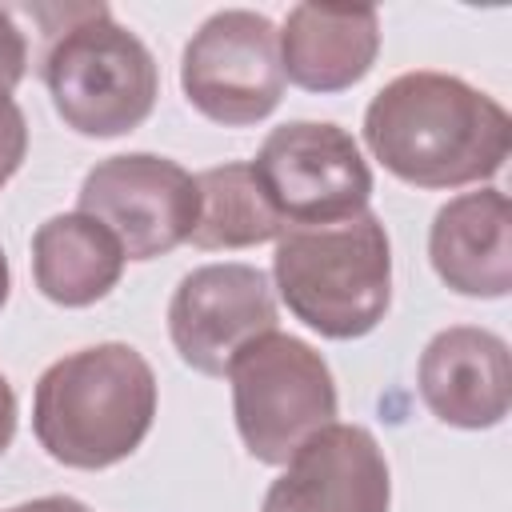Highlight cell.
<instances>
[{"mask_svg": "<svg viewBox=\"0 0 512 512\" xmlns=\"http://www.w3.org/2000/svg\"><path fill=\"white\" fill-rule=\"evenodd\" d=\"M368 152L412 188H464L492 180L512 148L500 100L448 72H400L364 108Z\"/></svg>", "mask_w": 512, "mask_h": 512, "instance_id": "1", "label": "cell"}, {"mask_svg": "<svg viewBox=\"0 0 512 512\" xmlns=\"http://www.w3.org/2000/svg\"><path fill=\"white\" fill-rule=\"evenodd\" d=\"M156 420V372L120 340L76 348L52 360L32 392V432L40 448L80 472L128 460Z\"/></svg>", "mask_w": 512, "mask_h": 512, "instance_id": "2", "label": "cell"}, {"mask_svg": "<svg viewBox=\"0 0 512 512\" xmlns=\"http://www.w3.org/2000/svg\"><path fill=\"white\" fill-rule=\"evenodd\" d=\"M48 48L40 60L44 88L64 128L88 140L136 132L160 96V72L148 44L128 32L108 4L44 8Z\"/></svg>", "mask_w": 512, "mask_h": 512, "instance_id": "3", "label": "cell"}, {"mask_svg": "<svg viewBox=\"0 0 512 512\" xmlns=\"http://www.w3.org/2000/svg\"><path fill=\"white\" fill-rule=\"evenodd\" d=\"M272 280L284 308L324 340L368 336L392 304V244L376 212L340 224L288 228Z\"/></svg>", "mask_w": 512, "mask_h": 512, "instance_id": "4", "label": "cell"}, {"mask_svg": "<svg viewBox=\"0 0 512 512\" xmlns=\"http://www.w3.org/2000/svg\"><path fill=\"white\" fill-rule=\"evenodd\" d=\"M236 432L252 460L284 464L312 432L336 420V380L328 360L300 336L268 332L228 364Z\"/></svg>", "mask_w": 512, "mask_h": 512, "instance_id": "5", "label": "cell"}, {"mask_svg": "<svg viewBox=\"0 0 512 512\" xmlns=\"http://www.w3.org/2000/svg\"><path fill=\"white\" fill-rule=\"evenodd\" d=\"M252 176L288 228L340 224L368 212L372 200V168L352 132L332 120L272 128L252 160Z\"/></svg>", "mask_w": 512, "mask_h": 512, "instance_id": "6", "label": "cell"}, {"mask_svg": "<svg viewBox=\"0 0 512 512\" xmlns=\"http://www.w3.org/2000/svg\"><path fill=\"white\" fill-rule=\"evenodd\" d=\"M188 104L224 128H248L276 112L284 96L276 24L248 8L212 12L180 56Z\"/></svg>", "mask_w": 512, "mask_h": 512, "instance_id": "7", "label": "cell"}, {"mask_svg": "<svg viewBox=\"0 0 512 512\" xmlns=\"http://www.w3.org/2000/svg\"><path fill=\"white\" fill-rule=\"evenodd\" d=\"M76 212L100 220L124 260H156L180 248L196 224V176L156 152H124L88 168Z\"/></svg>", "mask_w": 512, "mask_h": 512, "instance_id": "8", "label": "cell"}, {"mask_svg": "<svg viewBox=\"0 0 512 512\" xmlns=\"http://www.w3.org/2000/svg\"><path fill=\"white\" fill-rule=\"evenodd\" d=\"M276 332V296L252 264H200L168 300L176 356L200 376H224L240 348Z\"/></svg>", "mask_w": 512, "mask_h": 512, "instance_id": "9", "label": "cell"}, {"mask_svg": "<svg viewBox=\"0 0 512 512\" xmlns=\"http://www.w3.org/2000/svg\"><path fill=\"white\" fill-rule=\"evenodd\" d=\"M392 472L376 436L332 420L312 432L268 484L260 512H388Z\"/></svg>", "mask_w": 512, "mask_h": 512, "instance_id": "10", "label": "cell"}, {"mask_svg": "<svg viewBox=\"0 0 512 512\" xmlns=\"http://www.w3.org/2000/svg\"><path fill=\"white\" fill-rule=\"evenodd\" d=\"M416 388L440 424L464 432L496 428L512 404V356L504 336L476 324L436 332L420 352Z\"/></svg>", "mask_w": 512, "mask_h": 512, "instance_id": "11", "label": "cell"}, {"mask_svg": "<svg viewBox=\"0 0 512 512\" xmlns=\"http://www.w3.org/2000/svg\"><path fill=\"white\" fill-rule=\"evenodd\" d=\"M428 260L436 276L472 300L512 292V208L500 188L452 196L428 228Z\"/></svg>", "mask_w": 512, "mask_h": 512, "instance_id": "12", "label": "cell"}, {"mask_svg": "<svg viewBox=\"0 0 512 512\" xmlns=\"http://www.w3.org/2000/svg\"><path fill=\"white\" fill-rule=\"evenodd\" d=\"M276 36L284 80L328 96L372 72L380 52V12L372 4H296Z\"/></svg>", "mask_w": 512, "mask_h": 512, "instance_id": "13", "label": "cell"}, {"mask_svg": "<svg viewBox=\"0 0 512 512\" xmlns=\"http://www.w3.org/2000/svg\"><path fill=\"white\" fill-rule=\"evenodd\" d=\"M124 264L116 236L84 212L48 216L32 232V280L40 296L60 308H88L104 300L120 284Z\"/></svg>", "mask_w": 512, "mask_h": 512, "instance_id": "14", "label": "cell"}, {"mask_svg": "<svg viewBox=\"0 0 512 512\" xmlns=\"http://www.w3.org/2000/svg\"><path fill=\"white\" fill-rule=\"evenodd\" d=\"M288 224L272 212L252 164H216L196 176V224L188 240L200 252H236L280 240Z\"/></svg>", "mask_w": 512, "mask_h": 512, "instance_id": "15", "label": "cell"}, {"mask_svg": "<svg viewBox=\"0 0 512 512\" xmlns=\"http://www.w3.org/2000/svg\"><path fill=\"white\" fill-rule=\"evenodd\" d=\"M28 156V120L12 96H0V192Z\"/></svg>", "mask_w": 512, "mask_h": 512, "instance_id": "16", "label": "cell"}, {"mask_svg": "<svg viewBox=\"0 0 512 512\" xmlns=\"http://www.w3.org/2000/svg\"><path fill=\"white\" fill-rule=\"evenodd\" d=\"M28 72V40L8 8H0V96H12Z\"/></svg>", "mask_w": 512, "mask_h": 512, "instance_id": "17", "label": "cell"}, {"mask_svg": "<svg viewBox=\"0 0 512 512\" xmlns=\"http://www.w3.org/2000/svg\"><path fill=\"white\" fill-rule=\"evenodd\" d=\"M12 436H16V392H12L8 376L0 372V456L8 452Z\"/></svg>", "mask_w": 512, "mask_h": 512, "instance_id": "18", "label": "cell"}, {"mask_svg": "<svg viewBox=\"0 0 512 512\" xmlns=\"http://www.w3.org/2000/svg\"><path fill=\"white\" fill-rule=\"evenodd\" d=\"M32 508H36V512H92V508L80 504L76 496H40V500H32Z\"/></svg>", "mask_w": 512, "mask_h": 512, "instance_id": "19", "label": "cell"}, {"mask_svg": "<svg viewBox=\"0 0 512 512\" xmlns=\"http://www.w3.org/2000/svg\"><path fill=\"white\" fill-rule=\"evenodd\" d=\"M8 292H12V268H8V256L0 248V308L8 304Z\"/></svg>", "mask_w": 512, "mask_h": 512, "instance_id": "20", "label": "cell"}, {"mask_svg": "<svg viewBox=\"0 0 512 512\" xmlns=\"http://www.w3.org/2000/svg\"><path fill=\"white\" fill-rule=\"evenodd\" d=\"M4 512H36V508H32V500H28V504H16V508H4Z\"/></svg>", "mask_w": 512, "mask_h": 512, "instance_id": "21", "label": "cell"}]
</instances>
